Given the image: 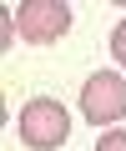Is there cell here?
Returning a JSON list of instances; mask_svg holds the SVG:
<instances>
[{
    "label": "cell",
    "instance_id": "cell-3",
    "mask_svg": "<svg viewBox=\"0 0 126 151\" xmlns=\"http://www.w3.org/2000/svg\"><path fill=\"white\" fill-rule=\"evenodd\" d=\"M15 30L35 45H50L71 30V5L66 0H25V5H15Z\"/></svg>",
    "mask_w": 126,
    "mask_h": 151
},
{
    "label": "cell",
    "instance_id": "cell-1",
    "mask_svg": "<svg viewBox=\"0 0 126 151\" xmlns=\"http://www.w3.org/2000/svg\"><path fill=\"white\" fill-rule=\"evenodd\" d=\"M71 136V111L50 101V96H35L25 111H20V141L35 146V151H55V146H66Z\"/></svg>",
    "mask_w": 126,
    "mask_h": 151
},
{
    "label": "cell",
    "instance_id": "cell-2",
    "mask_svg": "<svg viewBox=\"0 0 126 151\" xmlns=\"http://www.w3.org/2000/svg\"><path fill=\"white\" fill-rule=\"evenodd\" d=\"M81 116L91 126H111L126 116V81L116 70H96L91 81L81 86Z\"/></svg>",
    "mask_w": 126,
    "mask_h": 151
},
{
    "label": "cell",
    "instance_id": "cell-4",
    "mask_svg": "<svg viewBox=\"0 0 126 151\" xmlns=\"http://www.w3.org/2000/svg\"><path fill=\"white\" fill-rule=\"evenodd\" d=\"M111 55H116V65L126 70V20H116V30H111Z\"/></svg>",
    "mask_w": 126,
    "mask_h": 151
},
{
    "label": "cell",
    "instance_id": "cell-5",
    "mask_svg": "<svg viewBox=\"0 0 126 151\" xmlns=\"http://www.w3.org/2000/svg\"><path fill=\"white\" fill-rule=\"evenodd\" d=\"M96 151H126V131H106Z\"/></svg>",
    "mask_w": 126,
    "mask_h": 151
}]
</instances>
